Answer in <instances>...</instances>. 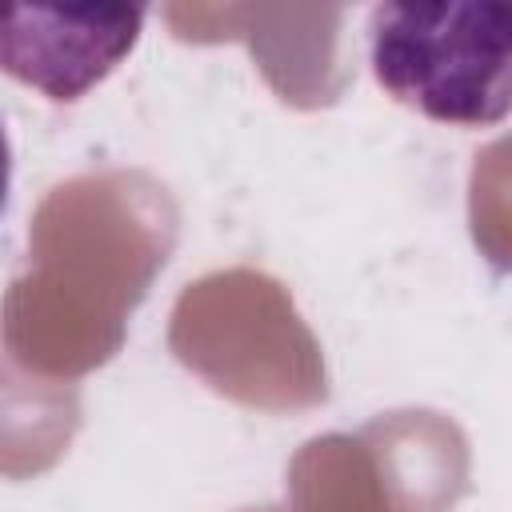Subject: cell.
<instances>
[{
    "label": "cell",
    "mask_w": 512,
    "mask_h": 512,
    "mask_svg": "<svg viewBox=\"0 0 512 512\" xmlns=\"http://www.w3.org/2000/svg\"><path fill=\"white\" fill-rule=\"evenodd\" d=\"M368 60L388 96L440 124L512 112V0H416L368 12Z\"/></svg>",
    "instance_id": "1"
},
{
    "label": "cell",
    "mask_w": 512,
    "mask_h": 512,
    "mask_svg": "<svg viewBox=\"0 0 512 512\" xmlns=\"http://www.w3.org/2000/svg\"><path fill=\"white\" fill-rule=\"evenodd\" d=\"M144 8H76L72 32H4V68L52 100H76L136 44Z\"/></svg>",
    "instance_id": "2"
}]
</instances>
